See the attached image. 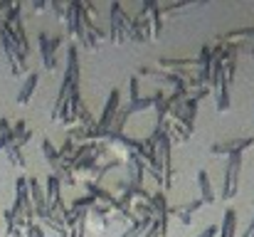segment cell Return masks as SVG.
<instances>
[{
  "instance_id": "1",
  "label": "cell",
  "mask_w": 254,
  "mask_h": 237,
  "mask_svg": "<svg viewBox=\"0 0 254 237\" xmlns=\"http://www.w3.org/2000/svg\"><path fill=\"white\" fill-rule=\"evenodd\" d=\"M109 15H111V30H109L111 42H114V45H124V42L131 37V25H133V20L124 12L121 2H114V5L109 7Z\"/></svg>"
},
{
  "instance_id": "2",
  "label": "cell",
  "mask_w": 254,
  "mask_h": 237,
  "mask_svg": "<svg viewBox=\"0 0 254 237\" xmlns=\"http://www.w3.org/2000/svg\"><path fill=\"white\" fill-rule=\"evenodd\" d=\"M45 200H47V208H50V213L55 215V218H64L67 215V205H64V200H62V180L55 175V173H50L47 175V183H45Z\"/></svg>"
},
{
  "instance_id": "3",
  "label": "cell",
  "mask_w": 254,
  "mask_h": 237,
  "mask_svg": "<svg viewBox=\"0 0 254 237\" xmlns=\"http://www.w3.org/2000/svg\"><path fill=\"white\" fill-rule=\"evenodd\" d=\"M240 173H242V154H235V156H230L227 168H225V180H222V198L225 200H232L237 195Z\"/></svg>"
},
{
  "instance_id": "4",
  "label": "cell",
  "mask_w": 254,
  "mask_h": 237,
  "mask_svg": "<svg viewBox=\"0 0 254 237\" xmlns=\"http://www.w3.org/2000/svg\"><path fill=\"white\" fill-rule=\"evenodd\" d=\"M27 190H30V203H32L35 218H40V223L47 220V218H52V213L47 208V200H45V190L37 183V178H27Z\"/></svg>"
},
{
  "instance_id": "5",
  "label": "cell",
  "mask_w": 254,
  "mask_h": 237,
  "mask_svg": "<svg viewBox=\"0 0 254 237\" xmlns=\"http://www.w3.org/2000/svg\"><path fill=\"white\" fill-rule=\"evenodd\" d=\"M252 144H254L252 136L232 139V141H217V144L210 146V154H215V156H235V154H245Z\"/></svg>"
},
{
  "instance_id": "6",
  "label": "cell",
  "mask_w": 254,
  "mask_h": 237,
  "mask_svg": "<svg viewBox=\"0 0 254 237\" xmlns=\"http://www.w3.org/2000/svg\"><path fill=\"white\" fill-rule=\"evenodd\" d=\"M37 45H40V55H42L45 70H47V72H55V70H57V50L52 47V37H50L47 32H40Z\"/></svg>"
},
{
  "instance_id": "7",
  "label": "cell",
  "mask_w": 254,
  "mask_h": 237,
  "mask_svg": "<svg viewBox=\"0 0 254 237\" xmlns=\"http://www.w3.org/2000/svg\"><path fill=\"white\" fill-rule=\"evenodd\" d=\"M197 185H200V200H202V205H212L217 198H215V190H212V183H210L207 170H197Z\"/></svg>"
},
{
  "instance_id": "8",
  "label": "cell",
  "mask_w": 254,
  "mask_h": 237,
  "mask_svg": "<svg viewBox=\"0 0 254 237\" xmlns=\"http://www.w3.org/2000/svg\"><path fill=\"white\" fill-rule=\"evenodd\" d=\"M82 45H84L86 50H96L99 47V40H104V32L94 25V22H86L84 20V32H82Z\"/></svg>"
},
{
  "instance_id": "9",
  "label": "cell",
  "mask_w": 254,
  "mask_h": 237,
  "mask_svg": "<svg viewBox=\"0 0 254 237\" xmlns=\"http://www.w3.org/2000/svg\"><path fill=\"white\" fill-rule=\"evenodd\" d=\"M37 81H40V75H37V72H30V75L25 77L20 91H17V104H27V101H30V96H32L35 89H37Z\"/></svg>"
},
{
  "instance_id": "10",
  "label": "cell",
  "mask_w": 254,
  "mask_h": 237,
  "mask_svg": "<svg viewBox=\"0 0 254 237\" xmlns=\"http://www.w3.org/2000/svg\"><path fill=\"white\" fill-rule=\"evenodd\" d=\"M200 208H202V200H192V203H188V205H183V208H173L170 213L178 215L183 225H192V215H195Z\"/></svg>"
},
{
  "instance_id": "11",
  "label": "cell",
  "mask_w": 254,
  "mask_h": 237,
  "mask_svg": "<svg viewBox=\"0 0 254 237\" xmlns=\"http://www.w3.org/2000/svg\"><path fill=\"white\" fill-rule=\"evenodd\" d=\"M153 220H156V218H136V220L121 233V237H143V233L153 225Z\"/></svg>"
},
{
  "instance_id": "12",
  "label": "cell",
  "mask_w": 254,
  "mask_h": 237,
  "mask_svg": "<svg viewBox=\"0 0 254 237\" xmlns=\"http://www.w3.org/2000/svg\"><path fill=\"white\" fill-rule=\"evenodd\" d=\"M42 154H45V160L50 163L52 173H57V170H60V165H62V156H60V151L52 146V141H50V139H42Z\"/></svg>"
},
{
  "instance_id": "13",
  "label": "cell",
  "mask_w": 254,
  "mask_h": 237,
  "mask_svg": "<svg viewBox=\"0 0 254 237\" xmlns=\"http://www.w3.org/2000/svg\"><path fill=\"white\" fill-rule=\"evenodd\" d=\"M235 230H237V213H235V208H227L225 215H222L220 237H235Z\"/></svg>"
},
{
  "instance_id": "14",
  "label": "cell",
  "mask_w": 254,
  "mask_h": 237,
  "mask_svg": "<svg viewBox=\"0 0 254 237\" xmlns=\"http://www.w3.org/2000/svg\"><path fill=\"white\" fill-rule=\"evenodd\" d=\"M220 40H225V42H232V45H237V42H242V40H254V27H240V30L225 32Z\"/></svg>"
},
{
  "instance_id": "15",
  "label": "cell",
  "mask_w": 254,
  "mask_h": 237,
  "mask_svg": "<svg viewBox=\"0 0 254 237\" xmlns=\"http://www.w3.org/2000/svg\"><path fill=\"white\" fill-rule=\"evenodd\" d=\"M2 151H5V156H7V160H10L12 165H17V168H25V158H22V151H20L17 146L7 144Z\"/></svg>"
},
{
  "instance_id": "16",
  "label": "cell",
  "mask_w": 254,
  "mask_h": 237,
  "mask_svg": "<svg viewBox=\"0 0 254 237\" xmlns=\"http://www.w3.org/2000/svg\"><path fill=\"white\" fill-rule=\"evenodd\" d=\"M25 237H47V235H45L42 225L32 223V225H27V228H25Z\"/></svg>"
},
{
  "instance_id": "17",
  "label": "cell",
  "mask_w": 254,
  "mask_h": 237,
  "mask_svg": "<svg viewBox=\"0 0 254 237\" xmlns=\"http://www.w3.org/2000/svg\"><path fill=\"white\" fill-rule=\"evenodd\" d=\"M86 218V215H84ZM86 235V220H82L77 228H72V230H67V237H84Z\"/></svg>"
},
{
  "instance_id": "18",
  "label": "cell",
  "mask_w": 254,
  "mask_h": 237,
  "mask_svg": "<svg viewBox=\"0 0 254 237\" xmlns=\"http://www.w3.org/2000/svg\"><path fill=\"white\" fill-rule=\"evenodd\" d=\"M217 235H220V230H217L215 225H210V228H205V230H202L197 237H217Z\"/></svg>"
},
{
  "instance_id": "19",
  "label": "cell",
  "mask_w": 254,
  "mask_h": 237,
  "mask_svg": "<svg viewBox=\"0 0 254 237\" xmlns=\"http://www.w3.org/2000/svg\"><path fill=\"white\" fill-rule=\"evenodd\" d=\"M242 237H254V218H252V223H250V228L245 230V235Z\"/></svg>"
},
{
  "instance_id": "20",
  "label": "cell",
  "mask_w": 254,
  "mask_h": 237,
  "mask_svg": "<svg viewBox=\"0 0 254 237\" xmlns=\"http://www.w3.org/2000/svg\"><path fill=\"white\" fill-rule=\"evenodd\" d=\"M45 7H47V5H45V2H35V5H32V10H35V12H42V10H45Z\"/></svg>"
}]
</instances>
